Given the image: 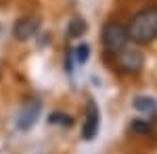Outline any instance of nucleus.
<instances>
[{"instance_id": "nucleus-9", "label": "nucleus", "mask_w": 157, "mask_h": 154, "mask_svg": "<svg viewBox=\"0 0 157 154\" xmlns=\"http://www.w3.org/2000/svg\"><path fill=\"white\" fill-rule=\"evenodd\" d=\"M130 131L136 135H151V123L145 119H134L130 123Z\"/></svg>"}, {"instance_id": "nucleus-12", "label": "nucleus", "mask_w": 157, "mask_h": 154, "mask_svg": "<svg viewBox=\"0 0 157 154\" xmlns=\"http://www.w3.org/2000/svg\"><path fill=\"white\" fill-rule=\"evenodd\" d=\"M151 135L157 140V121H155V123H151Z\"/></svg>"}, {"instance_id": "nucleus-5", "label": "nucleus", "mask_w": 157, "mask_h": 154, "mask_svg": "<svg viewBox=\"0 0 157 154\" xmlns=\"http://www.w3.org/2000/svg\"><path fill=\"white\" fill-rule=\"evenodd\" d=\"M42 113V102L40 100H29L27 104H23L19 117H17V129L19 131H29L40 119Z\"/></svg>"}, {"instance_id": "nucleus-7", "label": "nucleus", "mask_w": 157, "mask_h": 154, "mask_svg": "<svg viewBox=\"0 0 157 154\" xmlns=\"http://www.w3.org/2000/svg\"><path fill=\"white\" fill-rule=\"evenodd\" d=\"M134 108L143 115H153L157 113V100L151 96H136L134 98Z\"/></svg>"}, {"instance_id": "nucleus-2", "label": "nucleus", "mask_w": 157, "mask_h": 154, "mask_svg": "<svg viewBox=\"0 0 157 154\" xmlns=\"http://www.w3.org/2000/svg\"><path fill=\"white\" fill-rule=\"evenodd\" d=\"M101 40H103V48L107 50L109 54H120L124 48H128V29L120 23V21H109L103 25V31H101Z\"/></svg>"}, {"instance_id": "nucleus-3", "label": "nucleus", "mask_w": 157, "mask_h": 154, "mask_svg": "<svg viewBox=\"0 0 157 154\" xmlns=\"http://www.w3.org/2000/svg\"><path fill=\"white\" fill-rule=\"evenodd\" d=\"M117 65L124 73H140L145 67V56L143 52H138L136 48H124L120 54H117Z\"/></svg>"}, {"instance_id": "nucleus-4", "label": "nucleus", "mask_w": 157, "mask_h": 154, "mask_svg": "<svg viewBox=\"0 0 157 154\" xmlns=\"http://www.w3.org/2000/svg\"><path fill=\"white\" fill-rule=\"evenodd\" d=\"M98 125H101V110H98L97 100H88V106H86V119L84 125H82V140L90 142L94 140L98 133Z\"/></svg>"}, {"instance_id": "nucleus-6", "label": "nucleus", "mask_w": 157, "mask_h": 154, "mask_svg": "<svg viewBox=\"0 0 157 154\" xmlns=\"http://www.w3.org/2000/svg\"><path fill=\"white\" fill-rule=\"evenodd\" d=\"M38 29H40V19H38V17H23V19H19V21L15 23L13 36L17 38L19 42H25V40L36 36Z\"/></svg>"}, {"instance_id": "nucleus-8", "label": "nucleus", "mask_w": 157, "mask_h": 154, "mask_svg": "<svg viewBox=\"0 0 157 154\" xmlns=\"http://www.w3.org/2000/svg\"><path fill=\"white\" fill-rule=\"evenodd\" d=\"M84 31H86V21L82 17H73L69 21V25H67L69 38H80V36H84Z\"/></svg>"}, {"instance_id": "nucleus-11", "label": "nucleus", "mask_w": 157, "mask_h": 154, "mask_svg": "<svg viewBox=\"0 0 157 154\" xmlns=\"http://www.w3.org/2000/svg\"><path fill=\"white\" fill-rule=\"evenodd\" d=\"M88 56H90V46H88V44L75 46V50H73V59L78 60L80 65H84L86 60H88Z\"/></svg>"}, {"instance_id": "nucleus-10", "label": "nucleus", "mask_w": 157, "mask_h": 154, "mask_svg": "<svg viewBox=\"0 0 157 154\" xmlns=\"http://www.w3.org/2000/svg\"><path fill=\"white\" fill-rule=\"evenodd\" d=\"M50 125H61V127H71L73 125V117L67 113H52L48 117Z\"/></svg>"}, {"instance_id": "nucleus-1", "label": "nucleus", "mask_w": 157, "mask_h": 154, "mask_svg": "<svg viewBox=\"0 0 157 154\" xmlns=\"http://www.w3.org/2000/svg\"><path fill=\"white\" fill-rule=\"evenodd\" d=\"M130 42L138 46H147L157 40V6H145L132 15V19L126 25Z\"/></svg>"}]
</instances>
